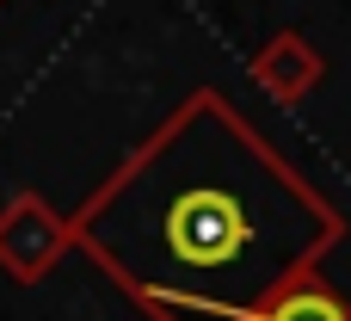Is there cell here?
<instances>
[{
    "mask_svg": "<svg viewBox=\"0 0 351 321\" xmlns=\"http://www.w3.org/2000/svg\"><path fill=\"white\" fill-rule=\"evenodd\" d=\"M136 186H154L148 192V235L160 247V297L179 291V278L191 285H210V278H259L278 285L259 260L271 254V223H265V204L253 198V179L241 173H204V161H185V167H167V186L154 173H142Z\"/></svg>",
    "mask_w": 351,
    "mask_h": 321,
    "instance_id": "1",
    "label": "cell"
},
{
    "mask_svg": "<svg viewBox=\"0 0 351 321\" xmlns=\"http://www.w3.org/2000/svg\"><path fill=\"white\" fill-rule=\"evenodd\" d=\"M259 321H351V309L327 291V285L296 278V285H284V291L259 309Z\"/></svg>",
    "mask_w": 351,
    "mask_h": 321,
    "instance_id": "2",
    "label": "cell"
}]
</instances>
